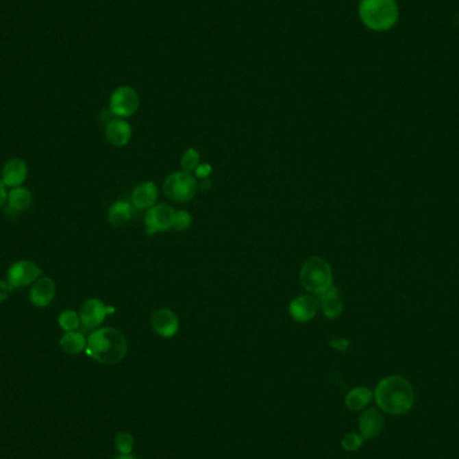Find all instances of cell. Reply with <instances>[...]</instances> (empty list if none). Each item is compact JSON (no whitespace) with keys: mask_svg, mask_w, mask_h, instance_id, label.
<instances>
[{"mask_svg":"<svg viewBox=\"0 0 459 459\" xmlns=\"http://www.w3.org/2000/svg\"><path fill=\"white\" fill-rule=\"evenodd\" d=\"M86 353L92 359L105 365H113L125 359L128 343L119 329H96L88 338Z\"/></svg>","mask_w":459,"mask_h":459,"instance_id":"6da1fadb","label":"cell"},{"mask_svg":"<svg viewBox=\"0 0 459 459\" xmlns=\"http://www.w3.org/2000/svg\"><path fill=\"white\" fill-rule=\"evenodd\" d=\"M375 397L382 410L394 415L407 412L414 404L412 387L400 376L383 379L375 391Z\"/></svg>","mask_w":459,"mask_h":459,"instance_id":"7a4b0ae2","label":"cell"},{"mask_svg":"<svg viewBox=\"0 0 459 459\" xmlns=\"http://www.w3.org/2000/svg\"><path fill=\"white\" fill-rule=\"evenodd\" d=\"M359 16L369 30L387 32L396 25L399 8L395 0H361Z\"/></svg>","mask_w":459,"mask_h":459,"instance_id":"3957f363","label":"cell"},{"mask_svg":"<svg viewBox=\"0 0 459 459\" xmlns=\"http://www.w3.org/2000/svg\"><path fill=\"white\" fill-rule=\"evenodd\" d=\"M299 281L306 292L321 295L333 286L332 267L321 257H310L301 266Z\"/></svg>","mask_w":459,"mask_h":459,"instance_id":"277c9868","label":"cell"},{"mask_svg":"<svg viewBox=\"0 0 459 459\" xmlns=\"http://www.w3.org/2000/svg\"><path fill=\"white\" fill-rule=\"evenodd\" d=\"M163 190L168 199L177 203H186L197 195V179L188 172L177 171L165 179Z\"/></svg>","mask_w":459,"mask_h":459,"instance_id":"5b68a950","label":"cell"},{"mask_svg":"<svg viewBox=\"0 0 459 459\" xmlns=\"http://www.w3.org/2000/svg\"><path fill=\"white\" fill-rule=\"evenodd\" d=\"M42 277V269L36 263L21 260L12 263L7 271V282L14 288H26Z\"/></svg>","mask_w":459,"mask_h":459,"instance_id":"8992f818","label":"cell"},{"mask_svg":"<svg viewBox=\"0 0 459 459\" xmlns=\"http://www.w3.org/2000/svg\"><path fill=\"white\" fill-rule=\"evenodd\" d=\"M140 105V99L137 92L131 86H120L117 88L109 101L110 112L121 119L133 116Z\"/></svg>","mask_w":459,"mask_h":459,"instance_id":"52a82bcc","label":"cell"},{"mask_svg":"<svg viewBox=\"0 0 459 459\" xmlns=\"http://www.w3.org/2000/svg\"><path fill=\"white\" fill-rule=\"evenodd\" d=\"M175 210L168 204H155L147 211L145 230L148 235H155L173 227Z\"/></svg>","mask_w":459,"mask_h":459,"instance_id":"ba28073f","label":"cell"},{"mask_svg":"<svg viewBox=\"0 0 459 459\" xmlns=\"http://www.w3.org/2000/svg\"><path fill=\"white\" fill-rule=\"evenodd\" d=\"M114 308L105 305L99 298H89L79 309L81 324L86 329H97L105 321L109 313H113Z\"/></svg>","mask_w":459,"mask_h":459,"instance_id":"9c48e42d","label":"cell"},{"mask_svg":"<svg viewBox=\"0 0 459 459\" xmlns=\"http://www.w3.org/2000/svg\"><path fill=\"white\" fill-rule=\"evenodd\" d=\"M320 302L313 295H299L289 305V313L297 323H309L319 312Z\"/></svg>","mask_w":459,"mask_h":459,"instance_id":"30bf717a","label":"cell"},{"mask_svg":"<svg viewBox=\"0 0 459 459\" xmlns=\"http://www.w3.org/2000/svg\"><path fill=\"white\" fill-rule=\"evenodd\" d=\"M29 175V166L22 159H11L1 169V182L7 188L21 187Z\"/></svg>","mask_w":459,"mask_h":459,"instance_id":"8fae6325","label":"cell"},{"mask_svg":"<svg viewBox=\"0 0 459 459\" xmlns=\"http://www.w3.org/2000/svg\"><path fill=\"white\" fill-rule=\"evenodd\" d=\"M33 204V194L25 187H15L8 191L5 201V215L15 218L16 215L27 211Z\"/></svg>","mask_w":459,"mask_h":459,"instance_id":"7c38bea8","label":"cell"},{"mask_svg":"<svg viewBox=\"0 0 459 459\" xmlns=\"http://www.w3.org/2000/svg\"><path fill=\"white\" fill-rule=\"evenodd\" d=\"M152 329L162 337L171 338L179 332L177 316L169 309H159L152 314L151 319Z\"/></svg>","mask_w":459,"mask_h":459,"instance_id":"4fadbf2b","label":"cell"},{"mask_svg":"<svg viewBox=\"0 0 459 459\" xmlns=\"http://www.w3.org/2000/svg\"><path fill=\"white\" fill-rule=\"evenodd\" d=\"M55 297V282L49 277H40L32 286L30 301L36 308L49 306Z\"/></svg>","mask_w":459,"mask_h":459,"instance_id":"5bb4252c","label":"cell"},{"mask_svg":"<svg viewBox=\"0 0 459 459\" xmlns=\"http://www.w3.org/2000/svg\"><path fill=\"white\" fill-rule=\"evenodd\" d=\"M105 137L113 147H125L132 138V127L123 119L110 120L105 128Z\"/></svg>","mask_w":459,"mask_h":459,"instance_id":"9a60e30c","label":"cell"},{"mask_svg":"<svg viewBox=\"0 0 459 459\" xmlns=\"http://www.w3.org/2000/svg\"><path fill=\"white\" fill-rule=\"evenodd\" d=\"M158 197V187L153 182L140 183L132 193V206L137 210H149L155 206Z\"/></svg>","mask_w":459,"mask_h":459,"instance_id":"2e32d148","label":"cell"},{"mask_svg":"<svg viewBox=\"0 0 459 459\" xmlns=\"http://www.w3.org/2000/svg\"><path fill=\"white\" fill-rule=\"evenodd\" d=\"M319 302H320V309L323 314L330 320L337 319L344 309V303H343L340 292L334 286H332L325 293L320 295Z\"/></svg>","mask_w":459,"mask_h":459,"instance_id":"e0dca14e","label":"cell"},{"mask_svg":"<svg viewBox=\"0 0 459 459\" xmlns=\"http://www.w3.org/2000/svg\"><path fill=\"white\" fill-rule=\"evenodd\" d=\"M359 427L361 436L364 439L375 438L383 428V417L379 414L377 410L371 408L361 415Z\"/></svg>","mask_w":459,"mask_h":459,"instance_id":"ac0fdd59","label":"cell"},{"mask_svg":"<svg viewBox=\"0 0 459 459\" xmlns=\"http://www.w3.org/2000/svg\"><path fill=\"white\" fill-rule=\"evenodd\" d=\"M133 216V206L127 200L113 203L108 211V221L113 227H124Z\"/></svg>","mask_w":459,"mask_h":459,"instance_id":"d6986e66","label":"cell"},{"mask_svg":"<svg viewBox=\"0 0 459 459\" xmlns=\"http://www.w3.org/2000/svg\"><path fill=\"white\" fill-rule=\"evenodd\" d=\"M60 345L61 349L67 355H78L86 349L88 340L81 332L73 330L67 332L65 336H62V338L60 340Z\"/></svg>","mask_w":459,"mask_h":459,"instance_id":"ffe728a7","label":"cell"},{"mask_svg":"<svg viewBox=\"0 0 459 459\" xmlns=\"http://www.w3.org/2000/svg\"><path fill=\"white\" fill-rule=\"evenodd\" d=\"M372 400V393L365 387L353 388L345 397V404L352 411H360Z\"/></svg>","mask_w":459,"mask_h":459,"instance_id":"44dd1931","label":"cell"},{"mask_svg":"<svg viewBox=\"0 0 459 459\" xmlns=\"http://www.w3.org/2000/svg\"><path fill=\"white\" fill-rule=\"evenodd\" d=\"M58 324L60 327L66 330V332H73V330H77L79 324H81V320H79V314L74 310H65L60 314L58 317Z\"/></svg>","mask_w":459,"mask_h":459,"instance_id":"7402d4cb","label":"cell"},{"mask_svg":"<svg viewBox=\"0 0 459 459\" xmlns=\"http://www.w3.org/2000/svg\"><path fill=\"white\" fill-rule=\"evenodd\" d=\"M200 164V158H199V152L195 148H190L184 152L182 160H180V165H182V171L184 172H195L197 166Z\"/></svg>","mask_w":459,"mask_h":459,"instance_id":"603a6c76","label":"cell"},{"mask_svg":"<svg viewBox=\"0 0 459 459\" xmlns=\"http://www.w3.org/2000/svg\"><path fill=\"white\" fill-rule=\"evenodd\" d=\"M133 436L128 432H119L116 436V449L121 453V454H131L133 450Z\"/></svg>","mask_w":459,"mask_h":459,"instance_id":"cb8c5ba5","label":"cell"},{"mask_svg":"<svg viewBox=\"0 0 459 459\" xmlns=\"http://www.w3.org/2000/svg\"><path fill=\"white\" fill-rule=\"evenodd\" d=\"M193 225V216L190 212L187 211H175V216H173V229L177 231H184V230L190 229Z\"/></svg>","mask_w":459,"mask_h":459,"instance_id":"d4e9b609","label":"cell"},{"mask_svg":"<svg viewBox=\"0 0 459 459\" xmlns=\"http://www.w3.org/2000/svg\"><path fill=\"white\" fill-rule=\"evenodd\" d=\"M362 441H364V438L361 435L351 432V434H347L343 438L341 445H343L344 450H347V451H356V450L360 449Z\"/></svg>","mask_w":459,"mask_h":459,"instance_id":"484cf974","label":"cell"},{"mask_svg":"<svg viewBox=\"0 0 459 459\" xmlns=\"http://www.w3.org/2000/svg\"><path fill=\"white\" fill-rule=\"evenodd\" d=\"M12 290H14V288L7 281L0 280V302L5 301L8 298V295H11Z\"/></svg>","mask_w":459,"mask_h":459,"instance_id":"4316f807","label":"cell"},{"mask_svg":"<svg viewBox=\"0 0 459 459\" xmlns=\"http://www.w3.org/2000/svg\"><path fill=\"white\" fill-rule=\"evenodd\" d=\"M212 168L210 164H199L197 169H195V175H197L199 179H206L210 176Z\"/></svg>","mask_w":459,"mask_h":459,"instance_id":"83f0119b","label":"cell"},{"mask_svg":"<svg viewBox=\"0 0 459 459\" xmlns=\"http://www.w3.org/2000/svg\"><path fill=\"white\" fill-rule=\"evenodd\" d=\"M7 195H8V191H7V187L3 184V182L0 180V208L3 206H5V201H7Z\"/></svg>","mask_w":459,"mask_h":459,"instance_id":"f1b7e54d","label":"cell"},{"mask_svg":"<svg viewBox=\"0 0 459 459\" xmlns=\"http://www.w3.org/2000/svg\"><path fill=\"white\" fill-rule=\"evenodd\" d=\"M332 345H333L336 349L344 351V349L348 347V343H347L345 340H334V341H332Z\"/></svg>","mask_w":459,"mask_h":459,"instance_id":"f546056e","label":"cell"},{"mask_svg":"<svg viewBox=\"0 0 459 459\" xmlns=\"http://www.w3.org/2000/svg\"><path fill=\"white\" fill-rule=\"evenodd\" d=\"M116 459H137L136 457H133L131 454H121L119 458Z\"/></svg>","mask_w":459,"mask_h":459,"instance_id":"4dcf8cb0","label":"cell"}]
</instances>
